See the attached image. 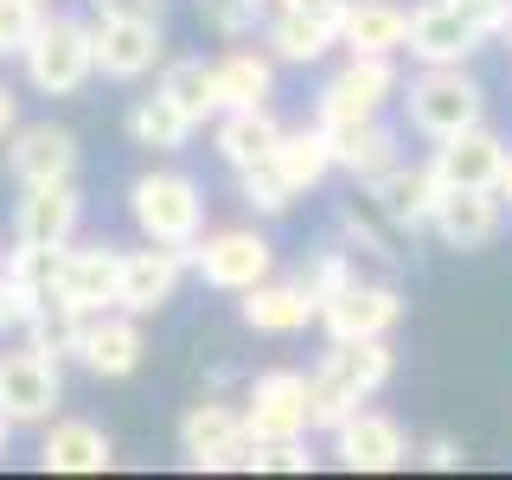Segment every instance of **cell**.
<instances>
[{
  "label": "cell",
  "instance_id": "cell-27",
  "mask_svg": "<svg viewBox=\"0 0 512 480\" xmlns=\"http://www.w3.org/2000/svg\"><path fill=\"white\" fill-rule=\"evenodd\" d=\"M308 320H320V308H314V295L301 282L263 276L256 288H244V327L250 333H276V340H288V333H301Z\"/></svg>",
  "mask_w": 512,
  "mask_h": 480
},
{
  "label": "cell",
  "instance_id": "cell-10",
  "mask_svg": "<svg viewBox=\"0 0 512 480\" xmlns=\"http://www.w3.org/2000/svg\"><path fill=\"white\" fill-rule=\"evenodd\" d=\"M397 320H404V295L391 282H359L352 276L340 295L320 301V327L327 340H391Z\"/></svg>",
  "mask_w": 512,
  "mask_h": 480
},
{
  "label": "cell",
  "instance_id": "cell-29",
  "mask_svg": "<svg viewBox=\"0 0 512 480\" xmlns=\"http://www.w3.org/2000/svg\"><path fill=\"white\" fill-rule=\"evenodd\" d=\"M192 128H199V122H192L167 90L141 96V103L128 109V135H135V148H148V154H180L192 141Z\"/></svg>",
  "mask_w": 512,
  "mask_h": 480
},
{
  "label": "cell",
  "instance_id": "cell-17",
  "mask_svg": "<svg viewBox=\"0 0 512 480\" xmlns=\"http://www.w3.org/2000/svg\"><path fill=\"white\" fill-rule=\"evenodd\" d=\"M506 141L493 135L487 122L461 128V135L436 141V154H429V173L442 180V192H461V186H493L500 192V167H506Z\"/></svg>",
  "mask_w": 512,
  "mask_h": 480
},
{
  "label": "cell",
  "instance_id": "cell-24",
  "mask_svg": "<svg viewBox=\"0 0 512 480\" xmlns=\"http://www.w3.org/2000/svg\"><path fill=\"white\" fill-rule=\"evenodd\" d=\"M327 128V122H320ZM327 148H333V173H352L359 186H372L384 167H397V135L378 116L365 122H333L327 128Z\"/></svg>",
  "mask_w": 512,
  "mask_h": 480
},
{
  "label": "cell",
  "instance_id": "cell-7",
  "mask_svg": "<svg viewBox=\"0 0 512 480\" xmlns=\"http://www.w3.org/2000/svg\"><path fill=\"white\" fill-rule=\"evenodd\" d=\"M58 404H64V372H58V359H45V352H32V346L0 352V416H7L13 429L52 423Z\"/></svg>",
  "mask_w": 512,
  "mask_h": 480
},
{
  "label": "cell",
  "instance_id": "cell-6",
  "mask_svg": "<svg viewBox=\"0 0 512 480\" xmlns=\"http://www.w3.org/2000/svg\"><path fill=\"white\" fill-rule=\"evenodd\" d=\"M404 90L397 84V64L391 58H372V52H346V64L320 84V103H314V122H365V116H384V103Z\"/></svg>",
  "mask_w": 512,
  "mask_h": 480
},
{
  "label": "cell",
  "instance_id": "cell-13",
  "mask_svg": "<svg viewBox=\"0 0 512 480\" xmlns=\"http://www.w3.org/2000/svg\"><path fill=\"white\" fill-rule=\"evenodd\" d=\"M90 45H96V77L109 84H141L148 71L167 64V45H160L154 20H90Z\"/></svg>",
  "mask_w": 512,
  "mask_h": 480
},
{
  "label": "cell",
  "instance_id": "cell-45",
  "mask_svg": "<svg viewBox=\"0 0 512 480\" xmlns=\"http://www.w3.org/2000/svg\"><path fill=\"white\" fill-rule=\"evenodd\" d=\"M7 436H13V423H7V416H0V461H7Z\"/></svg>",
  "mask_w": 512,
  "mask_h": 480
},
{
  "label": "cell",
  "instance_id": "cell-31",
  "mask_svg": "<svg viewBox=\"0 0 512 480\" xmlns=\"http://www.w3.org/2000/svg\"><path fill=\"white\" fill-rule=\"evenodd\" d=\"M154 90H167L199 128L218 122V77H212V64H205V58H167V64H160V84H154Z\"/></svg>",
  "mask_w": 512,
  "mask_h": 480
},
{
  "label": "cell",
  "instance_id": "cell-30",
  "mask_svg": "<svg viewBox=\"0 0 512 480\" xmlns=\"http://www.w3.org/2000/svg\"><path fill=\"white\" fill-rule=\"evenodd\" d=\"M269 160L282 167V180L295 186V192H314V186L333 173L327 128H320V122H314V128H308V122H301V128H282V141H276V154H269Z\"/></svg>",
  "mask_w": 512,
  "mask_h": 480
},
{
  "label": "cell",
  "instance_id": "cell-32",
  "mask_svg": "<svg viewBox=\"0 0 512 480\" xmlns=\"http://www.w3.org/2000/svg\"><path fill=\"white\" fill-rule=\"evenodd\" d=\"M84 320L90 314H77L71 301H45V308L26 320V346L64 365V359H77V346H84Z\"/></svg>",
  "mask_w": 512,
  "mask_h": 480
},
{
  "label": "cell",
  "instance_id": "cell-14",
  "mask_svg": "<svg viewBox=\"0 0 512 480\" xmlns=\"http://www.w3.org/2000/svg\"><path fill=\"white\" fill-rule=\"evenodd\" d=\"M365 192H372V212L391 224V231H404V237L429 231V224H436V205H442V180L429 173V160L423 167L397 160V167H384Z\"/></svg>",
  "mask_w": 512,
  "mask_h": 480
},
{
  "label": "cell",
  "instance_id": "cell-21",
  "mask_svg": "<svg viewBox=\"0 0 512 480\" xmlns=\"http://www.w3.org/2000/svg\"><path fill=\"white\" fill-rule=\"evenodd\" d=\"M116 276H122V250H109V244L71 250L64 244V256H58V301H71L77 314H103V308H116Z\"/></svg>",
  "mask_w": 512,
  "mask_h": 480
},
{
  "label": "cell",
  "instance_id": "cell-36",
  "mask_svg": "<svg viewBox=\"0 0 512 480\" xmlns=\"http://www.w3.org/2000/svg\"><path fill=\"white\" fill-rule=\"evenodd\" d=\"M295 282L308 288V295H314V308H320L327 295H340V288L352 282V256H346V250H320V256H314L308 269H301Z\"/></svg>",
  "mask_w": 512,
  "mask_h": 480
},
{
  "label": "cell",
  "instance_id": "cell-37",
  "mask_svg": "<svg viewBox=\"0 0 512 480\" xmlns=\"http://www.w3.org/2000/svg\"><path fill=\"white\" fill-rule=\"evenodd\" d=\"M205 20H212L224 39H244V32H256V20H263V0H212V7H205Z\"/></svg>",
  "mask_w": 512,
  "mask_h": 480
},
{
  "label": "cell",
  "instance_id": "cell-44",
  "mask_svg": "<svg viewBox=\"0 0 512 480\" xmlns=\"http://www.w3.org/2000/svg\"><path fill=\"white\" fill-rule=\"evenodd\" d=\"M500 199L512 205V154H506V167H500Z\"/></svg>",
  "mask_w": 512,
  "mask_h": 480
},
{
  "label": "cell",
  "instance_id": "cell-46",
  "mask_svg": "<svg viewBox=\"0 0 512 480\" xmlns=\"http://www.w3.org/2000/svg\"><path fill=\"white\" fill-rule=\"evenodd\" d=\"M500 39H506V45H512V7H506V32H500Z\"/></svg>",
  "mask_w": 512,
  "mask_h": 480
},
{
  "label": "cell",
  "instance_id": "cell-38",
  "mask_svg": "<svg viewBox=\"0 0 512 480\" xmlns=\"http://www.w3.org/2000/svg\"><path fill=\"white\" fill-rule=\"evenodd\" d=\"M96 13H103V20H154L160 26L167 0H96Z\"/></svg>",
  "mask_w": 512,
  "mask_h": 480
},
{
  "label": "cell",
  "instance_id": "cell-25",
  "mask_svg": "<svg viewBox=\"0 0 512 480\" xmlns=\"http://www.w3.org/2000/svg\"><path fill=\"white\" fill-rule=\"evenodd\" d=\"M263 45L276 64H320L340 45V13H288L276 7L263 20Z\"/></svg>",
  "mask_w": 512,
  "mask_h": 480
},
{
  "label": "cell",
  "instance_id": "cell-12",
  "mask_svg": "<svg viewBox=\"0 0 512 480\" xmlns=\"http://www.w3.org/2000/svg\"><path fill=\"white\" fill-rule=\"evenodd\" d=\"M333 461H340L346 474H391V468L410 461V436H404L397 416L359 404L340 429H333Z\"/></svg>",
  "mask_w": 512,
  "mask_h": 480
},
{
  "label": "cell",
  "instance_id": "cell-5",
  "mask_svg": "<svg viewBox=\"0 0 512 480\" xmlns=\"http://www.w3.org/2000/svg\"><path fill=\"white\" fill-rule=\"evenodd\" d=\"M192 269H199L205 288H224V295H244L263 276H276V244H269L256 224H224V231H205L192 244Z\"/></svg>",
  "mask_w": 512,
  "mask_h": 480
},
{
  "label": "cell",
  "instance_id": "cell-3",
  "mask_svg": "<svg viewBox=\"0 0 512 480\" xmlns=\"http://www.w3.org/2000/svg\"><path fill=\"white\" fill-rule=\"evenodd\" d=\"M397 96H404V116L423 141H448L461 128L487 122V90L468 64H423Z\"/></svg>",
  "mask_w": 512,
  "mask_h": 480
},
{
  "label": "cell",
  "instance_id": "cell-35",
  "mask_svg": "<svg viewBox=\"0 0 512 480\" xmlns=\"http://www.w3.org/2000/svg\"><path fill=\"white\" fill-rule=\"evenodd\" d=\"M45 20V0H0V58H20Z\"/></svg>",
  "mask_w": 512,
  "mask_h": 480
},
{
  "label": "cell",
  "instance_id": "cell-19",
  "mask_svg": "<svg viewBox=\"0 0 512 480\" xmlns=\"http://www.w3.org/2000/svg\"><path fill=\"white\" fill-rule=\"evenodd\" d=\"M141 352H148V340H141V314L103 308V314L84 320V346H77V359H84L90 378H135Z\"/></svg>",
  "mask_w": 512,
  "mask_h": 480
},
{
  "label": "cell",
  "instance_id": "cell-42",
  "mask_svg": "<svg viewBox=\"0 0 512 480\" xmlns=\"http://www.w3.org/2000/svg\"><path fill=\"white\" fill-rule=\"evenodd\" d=\"M13 128H20V96H13L7 84H0V141H7Z\"/></svg>",
  "mask_w": 512,
  "mask_h": 480
},
{
  "label": "cell",
  "instance_id": "cell-23",
  "mask_svg": "<svg viewBox=\"0 0 512 480\" xmlns=\"http://www.w3.org/2000/svg\"><path fill=\"white\" fill-rule=\"evenodd\" d=\"M116 461V442L90 423V416H58L39 442V468L45 474H103Z\"/></svg>",
  "mask_w": 512,
  "mask_h": 480
},
{
  "label": "cell",
  "instance_id": "cell-41",
  "mask_svg": "<svg viewBox=\"0 0 512 480\" xmlns=\"http://www.w3.org/2000/svg\"><path fill=\"white\" fill-rule=\"evenodd\" d=\"M455 7H468L474 20H487V26H493V39H500V32H506V7H512V0H455Z\"/></svg>",
  "mask_w": 512,
  "mask_h": 480
},
{
  "label": "cell",
  "instance_id": "cell-39",
  "mask_svg": "<svg viewBox=\"0 0 512 480\" xmlns=\"http://www.w3.org/2000/svg\"><path fill=\"white\" fill-rule=\"evenodd\" d=\"M423 468H436V474L461 468V442H455V436H429V442H423Z\"/></svg>",
  "mask_w": 512,
  "mask_h": 480
},
{
  "label": "cell",
  "instance_id": "cell-33",
  "mask_svg": "<svg viewBox=\"0 0 512 480\" xmlns=\"http://www.w3.org/2000/svg\"><path fill=\"white\" fill-rule=\"evenodd\" d=\"M237 192H244V205H250V212H263V218L295 212V199H301V192L282 180L276 160H263V167H244V173H237Z\"/></svg>",
  "mask_w": 512,
  "mask_h": 480
},
{
  "label": "cell",
  "instance_id": "cell-47",
  "mask_svg": "<svg viewBox=\"0 0 512 480\" xmlns=\"http://www.w3.org/2000/svg\"><path fill=\"white\" fill-rule=\"evenodd\" d=\"M0 269H7V250H0Z\"/></svg>",
  "mask_w": 512,
  "mask_h": 480
},
{
  "label": "cell",
  "instance_id": "cell-43",
  "mask_svg": "<svg viewBox=\"0 0 512 480\" xmlns=\"http://www.w3.org/2000/svg\"><path fill=\"white\" fill-rule=\"evenodd\" d=\"M276 7H288V13H340L346 0H276Z\"/></svg>",
  "mask_w": 512,
  "mask_h": 480
},
{
  "label": "cell",
  "instance_id": "cell-9",
  "mask_svg": "<svg viewBox=\"0 0 512 480\" xmlns=\"http://www.w3.org/2000/svg\"><path fill=\"white\" fill-rule=\"evenodd\" d=\"M180 448L192 468H244L250 474V429H244V404L224 397H199L180 416Z\"/></svg>",
  "mask_w": 512,
  "mask_h": 480
},
{
  "label": "cell",
  "instance_id": "cell-28",
  "mask_svg": "<svg viewBox=\"0 0 512 480\" xmlns=\"http://www.w3.org/2000/svg\"><path fill=\"white\" fill-rule=\"evenodd\" d=\"M212 77H218V109H256V103L276 96V58L250 52L244 39L212 64Z\"/></svg>",
  "mask_w": 512,
  "mask_h": 480
},
{
  "label": "cell",
  "instance_id": "cell-16",
  "mask_svg": "<svg viewBox=\"0 0 512 480\" xmlns=\"http://www.w3.org/2000/svg\"><path fill=\"white\" fill-rule=\"evenodd\" d=\"M192 269L186 250H167V244H148V250H122V276H116V308L128 314H160L173 295H180V276Z\"/></svg>",
  "mask_w": 512,
  "mask_h": 480
},
{
  "label": "cell",
  "instance_id": "cell-20",
  "mask_svg": "<svg viewBox=\"0 0 512 480\" xmlns=\"http://www.w3.org/2000/svg\"><path fill=\"white\" fill-rule=\"evenodd\" d=\"M506 224V199L493 186H461V192H442L436 205V224L429 231L442 237L448 250H487Z\"/></svg>",
  "mask_w": 512,
  "mask_h": 480
},
{
  "label": "cell",
  "instance_id": "cell-40",
  "mask_svg": "<svg viewBox=\"0 0 512 480\" xmlns=\"http://www.w3.org/2000/svg\"><path fill=\"white\" fill-rule=\"evenodd\" d=\"M346 237H352V244H365L372 256H391V250H384V237H378V224H372V218H359V205L346 212Z\"/></svg>",
  "mask_w": 512,
  "mask_h": 480
},
{
  "label": "cell",
  "instance_id": "cell-22",
  "mask_svg": "<svg viewBox=\"0 0 512 480\" xmlns=\"http://www.w3.org/2000/svg\"><path fill=\"white\" fill-rule=\"evenodd\" d=\"M410 39V7L404 0H346L340 7V45L346 52L397 58Z\"/></svg>",
  "mask_w": 512,
  "mask_h": 480
},
{
  "label": "cell",
  "instance_id": "cell-4",
  "mask_svg": "<svg viewBox=\"0 0 512 480\" xmlns=\"http://www.w3.org/2000/svg\"><path fill=\"white\" fill-rule=\"evenodd\" d=\"M26 84L39 96H77L96 77V45H90V20H71V13H45L32 45L20 52Z\"/></svg>",
  "mask_w": 512,
  "mask_h": 480
},
{
  "label": "cell",
  "instance_id": "cell-15",
  "mask_svg": "<svg viewBox=\"0 0 512 480\" xmlns=\"http://www.w3.org/2000/svg\"><path fill=\"white\" fill-rule=\"evenodd\" d=\"M20 212H13V244L32 250H64L84 224V192L77 180H52V186H20Z\"/></svg>",
  "mask_w": 512,
  "mask_h": 480
},
{
  "label": "cell",
  "instance_id": "cell-1",
  "mask_svg": "<svg viewBox=\"0 0 512 480\" xmlns=\"http://www.w3.org/2000/svg\"><path fill=\"white\" fill-rule=\"evenodd\" d=\"M397 372V352L391 340H333V352L320 359V372L308 378V416L314 429H340L359 404H372V397L391 384Z\"/></svg>",
  "mask_w": 512,
  "mask_h": 480
},
{
  "label": "cell",
  "instance_id": "cell-11",
  "mask_svg": "<svg viewBox=\"0 0 512 480\" xmlns=\"http://www.w3.org/2000/svg\"><path fill=\"white\" fill-rule=\"evenodd\" d=\"M244 429L250 442H282V436H308V372H256L244 391Z\"/></svg>",
  "mask_w": 512,
  "mask_h": 480
},
{
  "label": "cell",
  "instance_id": "cell-8",
  "mask_svg": "<svg viewBox=\"0 0 512 480\" xmlns=\"http://www.w3.org/2000/svg\"><path fill=\"white\" fill-rule=\"evenodd\" d=\"M487 39H493V26L474 20L468 7H455V0H423V7H410L404 52L416 64H468Z\"/></svg>",
  "mask_w": 512,
  "mask_h": 480
},
{
  "label": "cell",
  "instance_id": "cell-34",
  "mask_svg": "<svg viewBox=\"0 0 512 480\" xmlns=\"http://www.w3.org/2000/svg\"><path fill=\"white\" fill-rule=\"evenodd\" d=\"M308 436H282V442H250V474H308Z\"/></svg>",
  "mask_w": 512,
  "mask_h": 480
},
{
  "label": "cell",
  "instance_id": "cell-18",
  "mask_svg": "<svg viewBox=\"0 0 512 480\" xmlns=\"http://www.w3.org/2000/svg\"><path fill=\"white\" fill-rule=\"evenodd\" d=\"M7 173L20 186H52V180H77V135L58 122H26L7 135Z\"/></svg>",
  "mask_w": 512,
  "mask_h": 480
},
{
  "label": "cell",
  "instance_id": "cell-2",
  "mask_svg": "<svg viewBox=\"0 0 512 480\" xmlns=\"http://www.w3.org/2000/svg\"><path fill=\"white\" fill-rule=\"evenodd\" d=\"M128 218H135V231L148 237V244H167V250L192 256V244L205 237V192L180 167H154L128 186Z\"/></svg>",
  "mask_w": 512,
  "mask_h": 480
},
{
  "label": "cell",
  "instance_id": "cell-26",
  "mask_svg": "<svg viewBox=\"0 0 512 480\" xmlns=\"http://www.w3.org/2000/svg\"><path fill=\"white\" fill-rule=\"evenodd\" d=\"M276 141H282V122L269 116V103H256V109H218L212 148H218V160H224L231 173L263 167V160L276 154Z\"/></svg>",
  "mask_w": 512,
  "mask_h": 480
}]
</instances>
